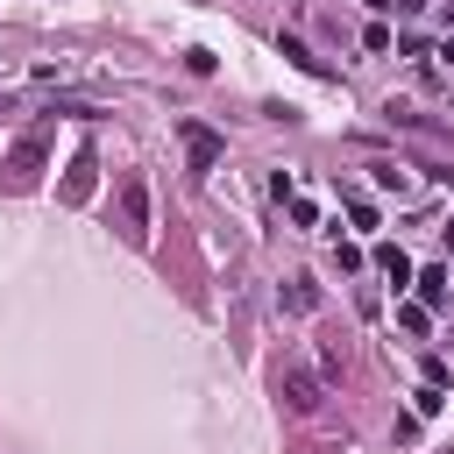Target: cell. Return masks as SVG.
<instances>
[{
  "instance_id": "obj_1",
  "label": "cell",
  "mask_w": 454,
  "mask_h": 454,
  "mask_svg": "<svg viewBox=\"0 0 454 454\" xmlns=\"http://www.w3.org/2000/svg\"><path fill=\"white\" fill-rule=\"evenodd\" d=\"M43 163H50V121H35V128L0 156V192H35Z\"/></svg>"
},
{
  "instance_id": "obj_2",
  "label": "cell",
  "mask_w": 454,
  "mask_h": 454,
  "mask_svg": "<svg viewBox=\"0 0 454 454\" xmlns=\"http://www.w3.org/2000/svg\"><path fill=\"white\" fill-rule=\"evenodd\" d=\"M114 206H121V241H128V248H149V177H142V170L121 177Z\"/></svg>"
},
{
  "instance_id": "obj_3",
  "label": "cell",
  "mask_w": 454,
  "mask_h": 454,
  "mask_svg": "<svg viewBox=\"0 0 454 454\" xmlns=\"http://www.w3.org/2000/svg\"><path fill=\"white\" fill-rule=\"evenodd\" d=\"M277 390H284V404L305 419V411H319V397H326V376H319V369H305V362H284V369H277Z\"/></svg>"
},
{
  "instance_id": "obj_4",
  "label": "cell",
  "mask_w": 454,
  "mask_h": 454,
  "mask_svg": "<svg viewBox=\"0 0 454 454\" xmlns=\"http://www.w3.org/2000/svg\"><path fill=\"white\" fill-rule=\"evenodd\" d=\"M177 135H184V156H192V170H213V163H220V149H227V142H220L206 121H177Z\"/></svg>"
},
{
  "instance_id": "obj_5",
  "label": "cell",
  "mask_w": 454,
  "mask_h": 454,
  "mask_svg": "<svg viewBox=\"0 0 454 454\" xmlns=\"http://www.w3.org/2000/svg\"><path fill=\"white\" fill-rule=\"evenodd\" d=\"M92 170H99L92 156H71V170H64V206H85V199H92Z\"/></svg>"
},
{
  "instance_id": "obj_6",
  "label": "cell",
  "mask_w": 454,
  "mask_h": 454,
  "mask_svg": "<svg viewBox=\"0 0 454 454\" xmlns=\"http://www.w3.org/2000/svg\"><path fill=\"white\" fill-rule=\"evenodd\" d=\"M411 284H419V305H447V298H454V284H447V270H440V262L411 270Z\"/></svg>"
},
{
  "instance_id": "obj_7",
  "label": "cell",
  "mask_w": 454,
  "mask_h": 454,
  "mask_svg": "<svg viewBox=\"0 0 454 454\" xmlns=\"http://www.w3.org/2000/svg\"><path fill=\"white\" fill-rule=\"evenodd\" d=\"M376 270H383V277H390V284H397V291H404V284H411V255H404V248H397V241H383V248H376Z\"/></svg>"
},
{
  "instance_id": "obj_8",
  "label": "cell",
  "mask_w": 454,
  "mask_h": 454,
  "mask_svg": "<svg viewBox=\"0 0 454 454\" xmlns=\"http://www.w3.org/2000/svg\"><path fill=\"white\" fill-rule=\"evenodd\" d=\"M284 305H291V312H319V284H312V277H291V284H284Z\"/></svg>"
},
{
  "instance_id": "obj_9",
  "label": "cell",
  "mask_w": 454,
  "mask_h": 454,
  "mask_svg": "<svg viewBox=\"0 0 454 454\" xmlns=\"http://www.w3.org/2000/svg\"><path fill=\"white\" fill-rule=\"evenodd\" d=\"M277 50H284V57H291V64H298V71H312V78H326V64H319V57H312V50H305V43H298V35H284V43H277Z\"/></svg>"
},
{
  "instance_id": "obj_10",
  "label": "cell",
  "mask_w": 454,
  "mask_h": 454,
  "mask_svg": "<svg viewBox=\"0 0 454 454\" xmlns=\"http://www.w3.org/2000/svg\"><path fill=\"white\" fill-rule=\"evenodd\" d=\"M440 404H447V390H440V383H419V390H411V419H433Z\"/></svg>"
},
{
  "instance_id": "obj_11",
  "label": "cell",
  "mask_w": 454,
  "mask_h": 454,
  "mask_svg": "<svg viewBox=\"0 0 454 454\" xmlns=\"http://www.w3.org/2000/svg\"><path fill=\"white\" fill-rule=\"evenodd\" d=\"M291 220H298V227H319V206H312V199H298V192H291Z\"/></svg>"
},
{
  "instance_id": "obj_12",
  "label": "cell",
  "mask_w": 454,
  "mask_h": 454,
  "mask_svg": "<svg viewBox=\"0 0 454 454\" xmlns=\"http://www.w3.org/2000/svg\"><path fill=\"white\" fill-rule=\"evenodd\" d=\"M397 326L404 333H426V305H397Z\"/></svg>"
},
{
  "instance_id": "obj_13",
  "label": "cell",
  "mask_w": 454,
  "mask_h": 454,
  "mask_svg": "<svg viewBox=\"0 0 454 454\" xmlns=\"http://www.w3.org/2000/svg\"><path fill=\"white\" fill-rule=\"evenodd\" d=\"M440 57H447V64H454V35H447V43H440Z\"/></svg>"
},
{
  "instance_id": "obj_14",
  "label": "cell",
  "mask_w": 454,
  "mask_h": 454,
  "mask_svg": "<svg viewBox=\"0 0 454 454\" xmlns=\"http://www.w3.org/2000/svg\"><path fill=\"white\" fill-rule=\"evenodd\" d=\"M369 7H376V14H390V7H397V0H369Z\"/></svg>"
},
{
  "instance_id": "obj_15",
  "label": "cell",
  "mask_w": 454,
  "mask_h": 454,
  "mask_svg": "<svg viewBox=\"0 0 454 454\" xmlns=\"http://www.w3.org/2000/svg\"><path fill=\"white\" fill-rule=\"evenodd\" d=\"M440 241H447V248H454V220H447V227H440Z\"/></svg>"
}]
</instances>
